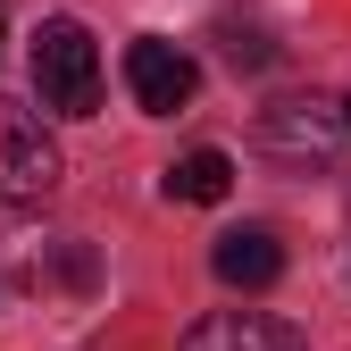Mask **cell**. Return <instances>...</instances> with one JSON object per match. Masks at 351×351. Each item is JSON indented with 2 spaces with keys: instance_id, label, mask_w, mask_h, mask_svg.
<instances>
[{
  "instance_id": "cell-2",
  "label": "cell",
  "mask_w": 351,
  "mask_h": 351,
  "mask_svg": "<svg viewBox=\"0 0 351 351\" xmlns=\"http://www.w3.org/2000/svg\"><path fill=\"white\" fill-rule=\"evenodd\" d=\"M34 93L59 117H93L101 109V51H93V34L75 17H42V34H34Z\"/></svg>"
},
{
  "instance_id": "cell-3",
  "label": "cell",
  "mask_w": 351,
  "mask_h": 351,
  "mask_svg": "<svg viewBox=\"0 0 351 351\" xmlns=\"http://www.w3.org/2000/svg\"><path fill=\"white\" fill-rule=\"evenodd\" d=\"M59 193V143L34 109L0 101V201H51Z\"/></svg>"
},
{
  "instance_id": "cell-4",
  "label": "cell",
  "mask_w": 351,
  "mask_h": 351,
  "mask_svg": "<svg viewBox=\"0 0 351 351\" xmlns=\"http://www.w3.org/2000/svg\"><path fill=\"white\" fill-rule=\"evenodd\" d=\"M125 93H134L151 117H176V109L201 93V67H193V51H176V42L143 34L134 51H125Z\"/></svg>"
},
{
  "instance_id": "cell-7",
  "label": "cell",
  "mask_w": 351,
  "mask_h": 351,
  "mask_svg": "<svg viewBox=\"0 0 351 351\" xmlns=\"http://www.w3.org/2000/svg\"><path fill=\"white\" fill-rule=\"evenodd\" d=\"M226 193H234V159L209 151V143L167 167V201H201V209H209V201H226Z\"/></svg>"
},
{
  "instance_id": "cell-6",
  "label": "cell",
  "mask_w": 351,
  "mask_h": 351,
  "mask_svg": "<svg viewBox=\"0 0 351 351\" xmlns=\"http://www.w3.org/2000/svg\"><path fill=\"white\" fill-rule=\"evenodd\" d=\"M209 268H217V285H234V293H268L285 276V243L268 226H234V234H217Z\"/></svg>"
},
{
  "instance_id": "cell-1",
  "label": "cell",
  "mask_w": 351,
  "mask_h": 351,
  "mask_svg": "<svg viewBox=\"0 0 351 351\" xmlns=\"http://www.w3.org/2000/svg\"><path fill=\"white\" fill-rule=\"evenodd\" d=\"M259 151L276 167H293V176H318L351 151V109L335 93H293L276 109H259Z\"/></svg>"
},
{
  "instance_id": "cell-5",
  "label": "cell",
  "mask_w": 351,
  "mask_h": 351,
  "mask_svg": "<svg viewBox=\"0 0 351 351\" xmlns=\"http://www.w3.org/2000/svg\"><path fill=\"white\" fill-rule=\"evenodd\" d=\"M176 351H310V335H301L293 318H268V310H217Z\"/></svg>"
}]
</instances>
